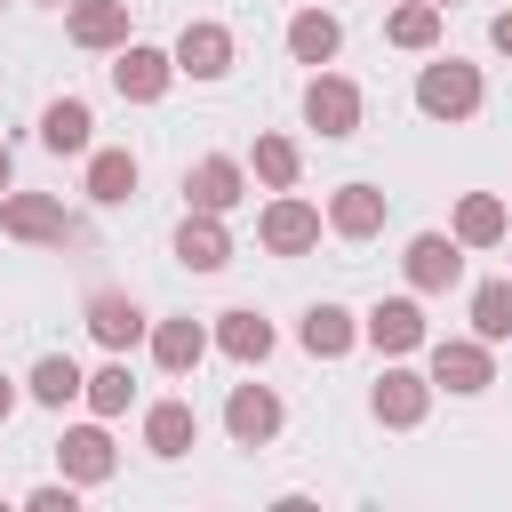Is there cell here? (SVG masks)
<instances>
[{
	"mask_svg": "<svg viewBox=\"0 0 512 512\" xmlns=\"http://www.w3.org/2000/svg\"><path fill=\"white\" fill-rule=\"evenodd\" d=\"M216 344H224L232 360H264V352H272V320H256V312H224V320H216Z\"/></svg>",
	"mask_w": 512,
	"mask_h": 512,
	"instance_id": "cell-24",
	"label": "cell"
},
{
	"mask_svg": "<svg viewBox=\"0 0 512 512\" xmlns=\"http://www.w3.org/2000/svg\"><path fill=\"white\" fill-rule=\"evenodd\" d=\"M352 336H360V320H352L344 304H312V312H304V352H312V360H344Z\"/></svg>",
	"mask_w": 512,
	"mask_h": 512,
	"instance_id": "cell-14",
	"label": "cell"
},
{
	"mask_svg": "<svg viewBox=\"0 0 512 512\" xmlns=\"http://www.w3.org/2000/svg\"><path fill=\"white\" fill-rule=\"evenodd\" d=\"M256 232H264V248H272V256H304V248L320 240V208H304V200H272Z\"/></svg>",
	"mask_w": 512,
	"mask_h": 512,
	"instance_id": "cell-6",
	"label": "cell"
},
{
	"mask_svg": "<svg viewBox=\"0 0 512 512\" xmlns=\"http://www.w3.org/2000/svg\"><path fill=\"white\" fill-rule=\"evenodd\" d=\"M8 408H16V384H8V376H0V424H8Z\"/></svg>",
	"mask_w": 512,
	"mask_h": 512,
	"instance_id": "cell-33",
	"label": "cell"
},
{
	"mask_svg": "<svg viewBox=\"0 0 512 512\" xmlns=\"http://www.w3.org/2000/svg\"><path fill=\"white\" fill-rule=\"evenodd\" d=\"M176 256H184L192 272H224V264H232V240H224V224H216L208 208H192L184 232H176Z\"/></svg>",
	"mask_w": 512,
	"mask_h": 512,
	"instance_id": "cell-9",
	"label": "cell"
},
{
	"mask_svg": "<svg viewBox=\"0 0 512 512\" xmlns=\"http://www.w3.org/2000/svg\"><path fill=\"white\" fill-rule=\"evenodd\" d=\"M0 192H8V144H0Z\"/></svg>",
	"mask_w": 512,
	"mask_h": 512,
	"instance_id": "cell-34",
	"label": "cell"
},
{
	"mask_svg": "<svg viewBox=\"0 0 512 512\" xmlns=\"http://www.w3.org/2000/svg\"><path fill=\"white\" fill-rule=\"evenodd\" d=\"M368 344H376V352H416V344H424V312H416L408 296H384V304L368 312Z\"/></svg>",
	"mask_w": 512,
	"mask_h": 512,
	"instance_id": "cell-10",
	"label": "cell"
},
{
	"mask_svg": "<svg viewBox=\"0 0 512 512\" xmlns=\"http://www.w3.org/2000/svg\"><path fill=\"white\" fill-rule=\"evenodd\" d=\"M424 408H432V384L416 368H384L376 376V416L384 424H424Z\"/></svg>",
	"mask_w": 512,
	"mask_h": 512,
	"instance_id": "cell-8",
	"label": "cell"
},
{
	"mask_svg": "<svg viewBox=\"0 0 512 512\" xmlns=\"http://www.w3.org/2000/svg\"><path fill=\"white\" fill-rule=\"evenodd\" d=\"M80 392H88V408H96V416H120V408H128V392H136V384H128V368H120V360H112V368H96V376H88V384H80Z\"/></svg>",
	"mask_w": 512,
	"mask_h": 512,
	"instance_id": "cell-30",
	"label": "cell"
},
{
	"mask_svg": "<svg viewBox=\"0 0 512 512\" xmlns=\"http://www.w3.org/2000/svg\"><path fill=\"white\" fill-rule=\"evenodd\" d=\"M88 328H96V344H112V352H128V344L144 336V312H136L128 296H112V288H104V296L88 304Z\"/></svg>",
	"mask_w": 512,
	"mask_h": 512,
	"instance_id": "cell-20",
	"label": "cell"
},
{
	"mask_svg": "<svg viewBox=\"0 0 512 512\" xmlns=\"http://www.w3.org/2000/svg\"><path fill=\"white\" fill-rule=\"evenodd\" d=\"M0 232H16V240H48V248L80 240V224H72L56 200H40V192H8V200H0Z\"/></svg>",
	"mask_w": 512,
	"mask_h": 512,
	"instance_id": "cell-2",
	"label": "cell"
},
{
	"mask_svg": "<svg viewBox=\"0 0 512 512\" xmlns=\"http://www.w3.org/2000/svg\"><path fill=\"white\" fill-rule=\"evenodd\" d=\"M56 464H64V480H112V440H104V424L64 432V440H56Z\"/></svg>",
	"mask_w": 512,
	"mask_h": 512,
	"instance_id": "cell-12",
	"label": "cell"
},
{
	"mask_svg": "<svg viewBox=\"0 0 512 512\" xmlns=\"http://www.w3.org/2000/svg\"><path fill=\"white\" fill-rule=\"evenodd\" d=\"M88 192H96L104 208H120V200L136 192V160H128V152H96V160H88Z\"/></svg>",
	"mask_w": 512,
	"mask_h": 512,
	"instance_id": "cell-26",
	"label": "cell"
},
{
	"mask_svg": "<svg viewBox=\"0 0 512 512\" xmlns=\"http://www.w3.org/2000/svg\"><path fill=\"white\" fill-rule=\"evenodd\" d=\"M472 328L496 344V336H512V280H480L472 288Z\"/></svg>",
	"mask_w": 512,
	"mask_h": 512,
	"instance_id": "cell-27",
	"label": "cell"
},
{
	"mask_svg": "<svg viewBox=\"0 0 512 512\" xmlns=\"http://www.w3.org/2000/svg\"><path fill=\"white\" fill-rule=\"evenodd\" d=\"M416 104L432 112V120H464V112H480V72L472 64H424V80H416Z\"/></svg>",
	"mask_w": 512,
	"mask_h": 512,
	"instance_id": "cell-1",
	"label": "cell"
},
{
	"mask_svg": "<svg viewBox=\"0 0 512 512\" xmlns=\"http://www.w3.org/2000/svg\"><path fill=\"white\" fill-rule=\"evenodd\" d=\"M184 192H192V208H208V216H224L232 200H240V160H224V152H208L192 176H184Z\"/></svg>",
	"mask_w": 512,
	"mask_h": 512,
	"instance_id": "cell-13",
	"label": "cell"
},
{
	"mask_svg": "<svg viewBox=\"0 0 512 512\" xmlns=\"http://www.w3.org/2000/svg\"><path fill=\"white\" fill-rule=\"evenodd\" d=\"M336 40H344V32H336V16H320V8L288 16V56H296V64H328V56H336Z\"/></svg>",
	"mask_w": 512,
	"mask_h": 512,
	"instance_id": "cell-22",
	"label": "cell"
},
{
	"mask_svg": "<svg viewBox=\"0 0 512 512\" xmlns=\"http://www.w3.org/2000/svg\"><path fill=\"white\" fill-rule=\"evenodd\" d=\"M432 384H448V392H488L496 368H488L480 344H432Z\"/></svg>",
	"mask_w": 512,
	"mask_h": 512,
	"instance_id": "cell-11",
	"label": "cell"
},
{
	"mask_svg": "<svg viewBox=\"0 0 512 512\" xmlns=\"http://www.w3.org/2000/svg\"><path fill=\"white\" fill-rule=\"evenodd\" d=\"M256 176H264L272 192H288V184H296V144H288V136H256Z\"/></svg>",
	"mask_w": 512,
	"mask_h": 512,
	"instance_id": "cell-29",
	"label": "cell"
},
{
	"mask_svg": "<svg viewBox=\"0 0 512 512\" xmlns=\"http://www.w3.org/2000/svg\"><path fill=\"white\" fill-rule=\"evenodd\" d=\"M72 40L80 48H120L128 40V0H80L72 8Z\"/></svg>",
	"mask_w": 512,
	"mask_h": 512,
	"instance_id": "cell-15",
	"label": "cell"
},
{
	"mask_svg": "<svg viewBox=\"0 0 512 512\" xmlns=\"http://www.w3.org/2000/svg\"><path fill=\"white\" fill-rule=\"evenodd\" d=\"M32 512H72V488H32Z\"/></svg>",
	"mask_w": 512,
	"mask_h": 512,
	"instance_id": "cell-31",
	"label": "cell"
},
{
	"mask_svg": "<svg viewBox=\"0 0 512 512\" xmlns=\"http://www.w3.org/2000/svg\"><path fill=\"white\" fill-rule=\"evenodd\" d=\"M392 48H432L440 40V0H408V8H392Z\"/></svg>",
	"mask_w": 512,
	"mask_h": 512,
	"instance_id": "cell-25",
	"label": "cell"
},
{
	"mask_svg": "<svg viewBox=\"0 0 512 512\" xmlns=\"http://www.w3.org/2000/svg\"><path fill=\"white\" fill-rule=\"evenodd\" d=\"M88 128H96V120H88L80 96H56V104L40 112V144H48V152H88Z\"/></svg>",
	"mask_w": 512,
	"mask_h": 512,
	"instance_id": "cell-19",
	"label": "cell"
},
{
	"mask_svg": "<svg viewBox=\"0 0 512 512\" xmlns=\"http://www.w3.org/2000/svg\"><path fill=\"white\" fill-rule=\"evenodd\" d=\"M488 40H496V48L512 56V16H496V24H488Z\"/></svg>",
	"mask_w": 512,
	"mask_h": 512,
	"instance_id": "cell-32",
	"label": "cell"
},
{
	"mask_svg": "<svg viewBox=\"0 0 512 512\" xmlns=\"http://www.w3.org/2000/svg\"><path fill=\"white\" fill-rule=\"evenodd\" d=\"M192 432H200V416H192L184 400H160V408L144 416V448H152V456H184Z\"/></svg>",
	"mask_w": 512,
	"mask_h": 512,
	"instance_id": "cell-21",
	"label": "cell"
},
{
	"mask_svg": "<svg viewBox=\"0 0 512 512\" xmlns=\"http://www.w3.org/2000/svg\"><path fill=\"white\" fill-rule=\"evenodd\" d=\"M176 72L224 80V72H232V32H224V24H184V32H176Z\"/></svg>",
	"mask_w": 512,
	"mask_h": 512,
	"instance_id": "cell-4",
	"label": "cell"
},
{
	"mask_svg": "<svg viewBox=\"0 0 512 512\" xmlns=\"http://www.w3.org/2000/svg\"><path fill=\"white\" fill-rule=\"evenodd\" d=\"M456 240H464V248H488V240H504V200H496V192H472V200L456 208Z\"/></svg>",
	"mask_w": 512,
	"mask_h": 512,
	"instance_id": "cell-23",
	"label": "cell"
},
{
	"mask_svg": "<svg viewBox=\"0 0 512 512\" xmlns=\"http://www.w3.org/2000/svg\"><path fill=\"white\" fill-rule=\"evenodd\" d=\"M80 384H88V376H80V368H72L64 352H48V360L32 368V400H40V408H64V400H72Z\"/></svg>",
	"mask_w": 512,
	"mask_h": 512,
	"instance_id": "cell-28",
	"label": "cell"
},
{
	"mask_svg": "<svg viewBox=\"0 0 512 512\" xmlns=\"http://www.w3.org/2000/svg\"><path fill=\"white\" fill-rule=\"evenodd\" d=\"M304 120H312L320 136H352V128H360V88L336 80V72H312V88H304Z\"/></svg>",
	"mask_w": 512,
	"mask_h": 512,
	"instance_id": "cell-3",
	"label": "cell"
},
{
	"mask_svg": "<svg viewBox=\"0 0 512 512\" xmlns=\"http://www.w3.org/2000/svg\"><path fill=\"white\" fill-rule=\"evenodd\" d=\"M456 272H464L456 240H440V232H416V240H408V280H416V288H448Z\"/></svg>",
	"mask_w": 512,
	"mask_h": 512,
	"instance_id": "cell-17",
	"label": "cell"
},
{
	"mask_svg": "<svg viewBox=\"0 0 512 512\" xmlns=\"http://www.w3.org/2000/svg\"><path fill=\"white\" fill-rule=\"evenodd\" d=\"M224 424H232V440H240V448H264V440L280 432V400H272L264 384H240V392L224 400Z\"/></svg>",
	"mask_w": 512,
	"mask_h": 512,
	"instance_id": "cell-7",
	"label": "cell"
},
{
	"mask_svg": "<svg viewBox=\"0 0 512 512\" xmlns=\"http://www.w3.org/2000/svg\"><path fill=\"white\" fill-rule=\"evenodd\" d=\"M168 72H176V56H160V48H120V64H112V88L128 96V104H152L160 88H168Z\"/></svg>",
	"mask_w": 512,
	"mask_h": 512,
	"instance_id": "cell-5",
	"label": "cell"
},
{
	"mask_svg": "<svg viewBox=\"0 0 512 512\" xmlns=\"http://www.w3.org/2000/svg\"><path fill=\"white\" fill-rule=\"evenodd\" d=\"M200 352H208V328H200V320H160V328H152V360H160L168 376L200 368Z\"/></svg>",
	"mask_w": 512,
	"mask_h": 512,
	"instance_id": "cell-18",
	"label": "cell"
},
{
	"mask_svg": "<svg viewBox=\"0 0 512 512\" xmlns=\"http://www.w3.org/2000/svg\"><path fill=\"white\" fill-rule=\"evenodd\" d=\"M328 224H336L344 240H368V232L384 224V192H376V184H344V192L328 200Z\"/></svg>",
	"mask_w": 512,
	"mask_h": 512,
	"instance_id": "cell-16",
	"label": "cell"
}]
</instances>
